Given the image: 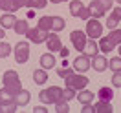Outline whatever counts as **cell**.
<instances>
[{
    "mask_svg": "<svg viewBox=\"0 0 121 113\" xmlns=\"http://www.w3.org/2000/svg\"><path fill=\"white\" fill-rule=\"evenodd\" d=\"M119 44H121V29L116 27V29H112L106 37H101L97 46H99V49L103 51V55H106V53L114 51Z\"/></svg>",
    "mask_w": 121,
    "mask_h": 113,
    "instance_id": "1",
    "label": "cell"
},
{
    "mask_svg": "<svg viewBox=\"0 0 121 113\" xmlns=\"http://www.w3.org/2000/svg\"><path fill=\"white\" fill-rule=\"evenodd\" d=\"M39 98H40L42 104H57V102H62L64 100V90L59 88V86H52L48 90L40 91Z\"/></svg>",
    "mask_w": 121,
    "mask_h": 113,
    "instance_id": "2",
    "label": "cell"
},
{
    "mask_svg": "<svg viewBox=\"0 0 121 113\" xmlns=\"http://www.w3.org/2000/svg\"><path fill=\"white\" fill-rule=\"evenodd\" d=\"M37 27H40V29H44V31H55V33H59V31H62L66 27V22H64V18H60V16L48 15V16L39 18Z\"/></svg>",
    "mask_w": 121,
    "mask_h": 113,
    "instance_id": "3",
    "label": "cell"
},
{
    "mask_svg": "<svg viewBox=\"0 0 121 113\" xmlns=\"http://www.w3.org/2000/svg\"><path fill=\"white\" fill-rule=\"evenodd\" d=\"M2 82H4V88L9 90L13 95H17L18 91L22 90V82H20V78H18V73L13 71V69H8L4 77H2Z\"/></svg>",
    "mask_w": 121,
    "mask_h": 113,
    "instance_id": "4",
    "label": "cell"
},
{
    "mask_svg": "<svg viewBox=\"0 0 121 113\" xmlns=\"http://www.w3.org/2000/svg\"><path fill=\"white\" fill-rule=\"evenodd\" d=\"M112 4H114V0H94L88 6V13H90L92 18H99L112 8Z\"/></svg>",
    "mask_w": 121,
    "mask_h": 113,
    "instance_id": "5",
    "label": "cell"
},
{
    "mask_svg": "<svg viewBox=\"0 0 121 113\" xmlns=\"http://www.w3.org/2000/svg\"><path fill=\"white\" fill-rule=\"evenodd\" d=\"M64 82H66V88H72V90L75 91H81L83 88H86L88 86V78L84 75H79V73H72V75H68L66 78H64Z\"/></svg>",
    "mask_w": 121,
    "mask_h": 113,
    "instance_id": "6",
    "label": "cell"
},
{
    "mask_svg": "<svg viewBox=\"0 0 121 113\" xmlns=\"http://www.w3.org/2000/svg\"><path fill=\"white\" fill-rule=\"evenodd\" d=\"M70 13H72V16H77L81 20H88L90 18L88 8H84L81 0H70Z\"/></svg>",
    "mask_w": 121,
    "mask_h": 113,
    "instance_id": "7",
    "label": "cell"
},
{
    "mask_svg": "<svg viewBox=\"0 0 121 113\" xmlns=\"http://www.w3.org/2000/svg\"><path fill=\"white\" fill-rule=\"evenodd\" d=\"M86 37H90V38L103 37V24L97 18H88L86 20Z\"/></svg>",
    "mask_w": 121,
    "mask_h": 113,
    "instance_id": "8",
    "label": "cell"
},
{
    "mask_svg": "<svg viewBox=\"0 0 121 113\" xmlns=\"http://www.w3.org/2000/svg\"><path fill=\"white\" fill-rule=\"evenodd\" d=\"M30 58V44L28 42H17L15 46V60L18 64H26Z\"/></svg>",
    "mask_w": 121,
    "mask_h": 113,
    "instance_id": "9",
    "label": "cell"
},
{
    "mask_svg": "<svg viewBox=\"0 0 121 113\" xmlns=\"http://www.w3.org/2000/svg\"><path fill=\"white\" fill-rule=\"evenodd\" d=\"M70 40H72V44H73V47H75L77 51H83L84 46H86V42H88V37H86V33L84 31H72L70 33Z\"/></svg>",
    "mask_w": 121,
    "mask_h": 113,
    "instance_id": "10",
    "label": "cell"
},
{
    "mask_svg": "<svg viewBox=\"0 0 121 113\" xmlns=\"http://www.w3.org/2000/svg\"><path fill=\"white\" fill-rule=\"evenodd\" d=\"M26 37L31 40V44H42L48 38V31L40 29V27H30L26 31Z\"/></svg>",
    "mask_w": 121,
    "mask_h": 113,
    "instance_id": "11",
    "label": "cell"
},
{
    "mask_svg": "<svg viewBox=\"0 0 121 113\" xmlns=\"http://www.w3.org/2000/svg\"><path fill=\"white\" fill-rule=\"evenodd\" d=\"M20 8H26V0H0V11L15 13Z\"/></svg>",
    "mask_w": 121,
    "mask_h": 113,
    "instance_id": "12",
    "label": "cell"
},
{
    "mask_svg": "<svg viewBox=\"0 0 121 113\" xmlns=\"http://www.w3.org/2000/svg\"><path fill=\"white\" fill-rule=\"evenodd\" d=\"M92 62H90V57H86V55H79L75 60H73V69H75L77 73H86L88 69H90Z\"/></svg>",
    "mask_w": 121,
    "mask_h": 113,
    "instance_id": "13",
    "label": "cell"
},
{
    "mask_svg": "<svg viewBox=\"0 0 121 113\" xmlns=\"http://www.w3.org/2000/svg\"><path fill=\"white\" fill-rule=\"evenodd\" d=\"M46 46L50 51H60L62 49V42H60L59 35L53 31V33H48V38H46Z\"/></svg>",
    "mask_w": 121,
    "mask_h": 113,
    "instance_id": "14",
    "label": "cell"
},
{
    "mask_svg": "<svg viewBox=\"0 0 121 113\" xmlns=\"http://www.w3.org/2000/svg\"><path fill=\"white\" fill-rule=\"evenodd\" d=\"M119 20H121V6L116 8L112 11V15L106 18V27H108V29H116L117 24H119Z\"/></svg>",
    "mask_w": 121,
    "mask_h": 113,
    "instance_id": "15",
    "label": "cell"
},
{
    "mask_svg": "<svg viewBox=\"0 0 121 113\" xmlns=\"http://www.w3.org/2000/svg\"><path fill=\"white\" fill-rule=\"evenodd\" d=\"M92 68L95 69V71H99V73H103L108 68V60L105 58V55H95L94 60H92Z\"/></svg>",
    "mask_w": 121,
    "mask_h": 113,
    "instance_id": "16",
    "label": "cell"
},
{
    "mask_svg": "<svg viewBox=\"0 0 121 113\" xmlns=\"http://www.w3.org/2000/svg\"><path fill=\"white\" fill-rule=\"evenodd\" d=\"M17 24V16L13 13H8V15H2L0 16V26L4 27V29H13Z\"/></svg>",
    "mask_w": 121,
    "mask_h": 113,
    "instance_id": "17",
    "label": "cell"
},
{
    "mask_svg": "<svg viewBox=\"0 0 121 113\" xmlns=\"http://www.w3.org/2000/svg\"><path fill=\"white\" fill-rule=\"evenodd\" d=\"M30 100H31V93L28 90H20L18 93L15 95V102L18 106H26V104H30Z\"/></svg>",
    "mask_w": 121,
    "mask_h": 113,
    "instance_id": "18",
    "label": "cell"
},
{
    "mask_svg": "<svg viewBox=\"0 0 121 113\" xmlns=\"http://www.w3.org/2000/svg\"><path fill=\"white\" fill-rule=\"evenodd\" d=\"M97 51H99V46H97V42H94V38H90V42H86V46H84L83 53L86 55V57L94 58V57L97 55Z\"/></svg>",
    "mask_w": 121,
    "mask_h": 113,
    "instance_id": "19",
    "label": "cell"
},
{
    "mask_svg": "<svg viewBox=\"0 0 121 113\" xmlns=\"http://www.w3.org/2000/svg\"><path fill=\"white\" fill-rule=\"evenodd\" d=\"M97 97H99V100L112 102V98H114V90H112V88H106V86H103V88H99Z\"/></svg>",
    "mask_w": 121,
    "mask_h": 113,
    "instance_id": "20",
    "label": "cell"
},
{
    "mask_svg": "<svg viewBox=\"0 0 121 113\" xmlns=\"http://www.w3.org/2000/svg\"><path fill=\"white\" fill-rule=\"evenodd\" d=\"M40 66H42L44 69L55 68V57H53L52 53H44V55L40 57Z\"/></svg>",
    "mask_w": 121,
    "mask_h": 113,
    "instance_id": "21",
    "label": "cell"
},
{
    "mask_svg": "<svg viewBox=\"0 0 121 113\" xmlns=\"http://www.w3.org/2000/svg\"><path fill=\"white\" fill-rule=\"evenodd\" d=\"M46 80H48V73H46V69H35L33 71V82L39 84V86H42V84H46Z\"/></svg>",
    "mask_w": 121,
    "mask_h": 113,
    "instance_id": "22",
    "label": "cell"
},
{
    "mask_svg": "<svg viewBox=\"0 0 121 113\" xmlns=\"http://www.w3.org/2000/svg\"><path fill=\"white\" fill-rule=\"evenodd\" d=\"M94 111H97V113H112L114 106L110 104V102H106V100H99L97 104L94 106Z\"/></svg>",
    "mask_w": 121,
    "mask_h": 113,
    "instance_id": "23",
    "label": "cell"
},
{
    "mask_svg": "<svg viewBox=\"0 0 121 113\" xmlns=\"http://www.w3.org/2000/svg\"><path fill=\"white\" fill-rule=\"evenodd\" d=\"M94 93L92 91H88V90H81L79 93H77V100L81 102V104H90L92 100H94Z\"/></svg>",
    "mask_w": 121,
    "mask_h": 113,
    "instance_id": "24",
    "label": "cell"
},
{
    "mask_svg": "<svg viewBox=\"0 0 121 113\" xmlns=\"http://www.w3.org/2000/svg\"><path fill=\"white\" fill-rule=\"evenodd\" d=\"M15 33L17 35H26V31L30 29V24H28V18H24V20H17L15 24Z\"/></svg>",
    "mask_w": 121,
    "mask_h": 113,
    "instance_id": "25",
    "label": "cell"
},
{
    "mask_svg": "<svg viewBox=\"0 0 121 113\" xmlns=\"http://www.w3.org/2000/svg\"><path fill=\"white\" fill-rule=\"evenodd\" d=\"M46 4H48V0H26V8L30 9H42L46 8Z\"/></svg>",
    "mask_w": 121,
    "mask_h": 113,
    "instance_id": "26",
    "label": "cell"
},
{
    "mask_svg": "<svg viewBox=\"0 0 121 113\" xmlns=\"http://www.w3.org/2000/svg\"><path fill=\"white\" fill-rule=\"evenodd\" d=\"M17 102H0V113H13L17 111Z\"/></svg>",
    "mask_w": 121,
    "mask_h": 113,
    "instance_id": "27",
    "label": "cell"
},
{
    "mask_svg": "<svg viewBox=\"0 0 121 113\" xmlns=\"http://www.w3.org/2000/svg\"><path fill=\"white\" fill-rule=\"evenodd\" d=\"M0 102H15V95L9 90L2 88V90H0Z\"/></svg>",
    "mask_w": 121,
    "mask_h": 113,
    "instance_id": "28",
    "label": "cell"
},
{
    "mask_svg": "<svg viewBox=\"0 0 121 113\" xmlns=\"http://www.w3.org/2000/svg\"><path fill=\"white\" fill-rule=\"evenodd\" d=\"M9 53H11V44L0 40V58H8Z\"/></svg>",
    "mask_w": 121,
    "mask_h": 113,
    "instance_id": "29",
    "label": "cell"
},
{
    "mask_svg": "<svg viewBox=\"0 0 121 113\" xmlns=\"http://www.w3.org/2000/svg\"><path fill=\"white\" fill-rule=\"evenodd\" d=\"M108 68L112 69L114 73H116V71H121V57H116V58H112V60L108 62Z\"/></svg>",
    "mask_w": 121,
    "mask_h": 113,
    "instance_id": "30",
    "label": "cell"
},
{
    "mask_svg": "<svg viewBox=\"0 0 121 113\" xmlns=\"http://www.w3.org/2000/svg\"><path fill=\"white\" fill-rule=\"evenodd\" d=\"M55 111H57V113H68V111H70L68 102H66V100H62V102H57V104H55Z\"/></svg>",
    "mask_w": 121,
    "mask_h": 113,
    "instance_id": "31",
    "label": "cell"
},
{
    "mask_svg": "<svg viewBox=\"0 0 121 113\" xmlns=\"http://www.w3.org/2000/svg\"><path fill=\"white\" fill-rule=\"evenodd\" d=\"M73 73V69H70V68H60V69H57V75L60 77V78H66L68 75H72Z\"/></svg>",
    "mask_w": 121,
    "mask_h": 113,
    "instance_id": "32",
    "label": "cell"
},
{
    "mask_svg": "<svg viewBox=\"0 0 121 113\" xmlns=\"http://www.w3.org/2000/svg\"><path fill=\"white\" fill-rule=\"evenodd\" d=\"M112 84L116 88H121V71H116L112 75Z\"/></svg>",
    "mask_w": 121,
    "mask_h": 113,
    "instance_id": "33",
    "label": "cell"
},
{
    "mask_svg": "<svg viewBox=\"0 0 121 113\" xmlns=\"http://www.w3.org/2000/svg\"><path fill=\"white\" fill-rule=\"evenodd\" d=\"M83 113H92L94 111V106L92 104H83V109H81Z\"/></svg>",
    "mask_w": 121,
    "mask_h": 113,
    "instance_id": "34",
    "label": "cell"
},
{
    "mask_svg": "<svg viewBox=\"0 0 121 113\" xmlns=\"http://www.w3.org/2000/svg\"><path fill=\"white\" fill-rule=\"evenodd\" d=\"M33 111H35V113H48V109H46V104H44V106H37V108H33Z\"/></svg>",
    "mask_w": 121,
    "mask_h": 113,
    "instance_id": "35",
    "label": "cell"
},
{
    "mask_svg": "<svg viewBox=\"0 0 121 113\" xmlns=\"http://www.w3.org/2000/svg\"><path fill=\"white\" fill-rule=\"evenodd\" d=\"M26 18H28V20H30V18H35V11H33V9H30V11L26 13Z\"/></svg>",
    "mask_w": 121,
    "mask_h": 113,
    "instance_id": "36",
    "label": "cell"
},
{
    "mask_svg": "<svg viewBox=\"0 0 121 113\" xmlns=\"http://www.w3.org/2000/svg\"><path fill=\"white\" fill-rule=\"evenodd\" d=\"M60 55H62V57H68V49H66V47H62V49H60Z\"/></svg>",
    "mask_w": 121,
    "mask_h": 113,
    "instance_id": "37",
    "label": "cell"
},
{
    "mask_svg": "<svg viewBox=\"0 0 121 113\" xmlns=\"http://www.w3.org/2000/svg\"><path fill=\"white\" fill-rule=\"evenodd\" d=\"M4 37H6V31H4V27H0V40H4Z\"/></svg>",
    "mask_w": 121,
    "mask_h": 113,
    "instance_id": "38",
    "label": "cell"
},
{
    "mask_svg": "<svg viewBox=\"0 0 121 113\" xmlns=\"http://www.w3.org/2000/svg\"><path fill=\"white\" fill-rule=\"evenodd\" d=\"M50 2H53V4H62V2H66V0H50Z\"/></svg>",
    "mask_w": 121,
    "mask_h": 113,
    "instance_id": "39",
    "label": "cell"
},
{
    "mask_svg": "<svg viewBox=\"0 0 121 113\" xmlns=\"http://www.w3.org/2000/svg\"><path fill=\"white\" fill-rule=\"evenodd\" d=\"M117 49H119V57H121V44H119V46H117Z\"/></svg>",
    "mask_w": 121,
    "mask_h": 113,
    "instance_id": "40",
    "label": "cell"
},
{
    "mask_svg": "<svg viewBox=\"0 0 121 113\" xmlns=\"http://www.w3.org/2000/svg\"><path fill=\"white\" fill-rule=\"evenodd\" d=\"M116 2H119V6H121V0H116Z\"/></svg>",
    "mask_w": 121,
    "mask_h": 113,
    "instance_id": "41",
    "label": "cell"
}]
</instances>
